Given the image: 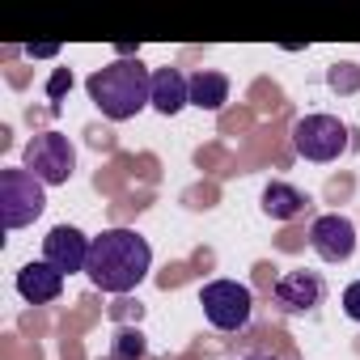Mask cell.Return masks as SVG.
<instances>
[{
  "instance_id": "6da1fadb",
  "label": "cell",
  "mask_w": 360,
  "mask_h": 360,
  "mask_svg": "<svg viewBox=\"0 0 360 360\" xmlns=\"http://www.w3.org/2000/svg\"><path fill=\"white\" fill-rule=\"evenodd\" d=\"M153 250L136 229H106L89 242V263L85 276L94 280V288L102 292H131L144 276H148Z\"/></svg>"
},
{
  "instance_id": "7a4b0ae2",
  "label": "cell",
  "mask_w": 360,
  "mask_h": 360,
  "mask_svg": "<svg viewBox=\"0 0 360 360\" xmlns=\"http://www.w3.org/2000/svg\"><path fill=\"white\" fill-rule=\"evenodd\" d=\"M94 106L123 123V119H136L144 106H153V72L140 64V60H115L106 68H98L89 81H85Z\"/></svg>"
},
{
  "instance_id": "3957f363",
  "label": "cell",
  "mask_w": 360,
  "mask_h": 360,
  "mask_svg": "<svg viewBox=\"0 0 360 360\" xmlns=\"http://www.w3.org/2000/svg\"><path fill=\"white\" fill-rule=\"evenodd\" d=\"M43 208H47V191L26 165L0 174V221H5V229L34 225L43 217Z\"/></svg>"
},
{
  "instance_id": "277c9868",
  "label": "cell",
  "mask_w": 360,
  "mask_h": 360,
  "mask_svg": "<svg viewBox=\"0 0 360 360\" xmlns=\"http://www.w3.org/2000/svg\"><path fill=\"white\" fill-rule=\"evenodd\" d=\"M200 305L217 330H242L255 314V292L238 280H212V284H204Z\"/></svg>"
},
{
  "instance_id": "5b68a950",
  "label": "cell",
  "mask_w": 360,
  "mask_h": 360,
  "mask_svg": "<svg viewBox=\"0 0 360 360\" xmlns=\"http://www.w3.org/2000/svg\"><path fill=\"white\" fill-rule=\"evenodd\" d=\"M26 169L39 178L43 187H60V183H68L72 169H77V148H72V140L60 136V131H43V136H34V140L26 144Z\"/></svg>"
},
{
  "instance_id": "8992f818",
  "label": "cell",
  "mask_w": 360,
  "mask_h": 360,
  "mask_svg": "<svg viewBox=\"0 0 360 360\" xmlns=\"http://www.w3.org/2000/svg\"><path fill=\"white\" fill-rule=\"evenodd\" d=\"M292 144L305 161H335L347 148V127L335 115H305L292 127Z\"/></svg>"
},
{
  "instance_id": "52a82bcc",
  "label": "cell",
  "mask_w": 360,
  "mask_h": 360,
  "mask_svg": "<svg viewBox=\"0 0 360 360\" xmlns=\"http://www.w3.org/2000/svg\"><path fill=\"white\" fill-rule=\"evenodd\" d=\"M89 242H94V238H85L81 229L56 225V229L43 238V263H51L60 276L85 271V263H89Z\"/></svg>"
},
{
  "instance_id": "ba28073f",
  "label": "cell",
  "mask_w": 360,
  "mask_h": 360,
  "mask_svg": "<svg viewBox=\"0 0 360 360\" xmlns=\"http://www.w3.org/2000/svg\"><path fill=\"white\" fill-rule=\"evenodd\" d=\"M309 246L326 259V263H347L356 250V225L339 212H326L309 225Z\"/></svg>"
},
{
  "instance_id": "9c48e42d",
  "label": "cell",
  "mask_w": 360,
  "mask_h": 360,
  "mask_svg": "<svg viewBox=\"0 0 360 360\" xmlns=\"http://www.w3.org/2000/svg\"><path fill=\"white\" fill-rule=\"evenodd\" d=\"M322 292H326V284H322L314 271H284V276L276 280V305H280L284 314H305V309H314V305L322 301Z\"/></svg>"
},
{
  "instance_id": "30bf717a",
  "label": "cell",
  "mask_w": 360,
  "mask_h": 360,
  "mask_svg": "<svg viewBox=\"0 0 360 360\" xmlns=\"http://www.w3.org/2000/svg\"><path fill=\"white\" fill-rule=\"evenodd\" d=\"M18 292L30 301V305H47L64 292V276L51 267V263H26L18 271Z\"/></svg>"
},
{
  "instance_id": "8fae6325",
  "label": "cell",
  "mask_w": 360,
  "mask_h": 360,
  "mask_svg": "<svg viewBox=\"0 0 360 360\" xmlns=\"http://www.w3.org/2000/svg\"><path fill=\"white\" fill-rule=\"evenodd\" d=\"M183 106H191L187 77L178 72V68H157V72H153V110H161V115H178Z\"/></svg>"
},
{
  "instance_id": "7c38bea8",
  "label": "cell",
  "mask_w": 360,
  "mask_h": 360,
  "mask_svg": "<svg viewBox=\"0 0 360 360\" xmlns=\"http://www.w3.org/2000/svg\"><path fill=\"white\" fill-rule=\"evenodd\" d=\"M187 89H191V106H200V110H221L229 102V77L225 72L200 68L195 77H187Z\"/></svg>"
},
{
  "instance_id": "4fadbf2b",
  "label": "cell",
  "mask_w": 360,
  "mask_h": 360,
  "mask_svg": "<svg viewBox=\"0 0 360 360\" xmlns=\"http://www.w3.org/2000/svg\"><path fill=\"white\" fill-rule=\"evenodd\" d=\"M305 204H309V200H305L297 187H288V183H271V187L263 191V212L276 217V221H292Z\"/></svg>"
},
{
  "instance_id": "5bb4252c",
  "label": "cell",
  "mask_w": 360,
  "mask_h": 360,
  "mask_svg": "<svg viewBox=\"0 0 360 360\" xmlns=\"http://www.w3.org/2000/svg\"><path fill=\"white\" fill-rule=\"evenodd\" d=\"M140 356H144V339L136 330H123L119 343H115V352H110V360H140Z\"/></svg>"
},
{
  "instance_id": "9a60e30c",
  "label": "cell",
  "mask_w": 360,
  "mask_h": 360,
  "mask_svg": "<svg viewBox=\"0 0 360 360\" xmlns=\"http://www.w3.org/2000/svg\"><path fill=\"white\" fill-rule=\"evenodd\" d=\"M68 89H72V72H68V68H56V72H51V81H47V98H51V102H60Z\"/></svg>"
},
{
  "instance_id": "2e32d148",
  "label": "cell",
  "mask_w": 360,
  "mask_h": 360,
  "mask_svg": "<svg viewBox=\"0 0 360 360\" xmlns=\"http://www.w3.org/2000/svg\"><path fill=\"white\" fill-rule=\"evenodd\" d=\"M343 314H347L352 322H360V280L343 288Z\"/></svg>"
},
{
  "instance_id": "e0dca14e",
  "label": "cell",
  "mask_w": 360,
  "mask_h": 360,
  "mask_svg": "<svg viewBox=\"0 0 360 360\" xmlns=\"http://www.w3.org/2000/svg\"><path fill=\"white\" fill-rule=\"evenodd\" d=\"M356 81H360V77L352 72V64H343V68H335V72H330V85H335V89H352Z\"/></svg>"
},
{
  "instance_id": "ac0fdd59",
  "label": "cell",
  "mask_w": 360,
  "mask_h": 360,
  "mask_svg": "<svg viewBox=\"0 0 360 360\" xmlns=\"http://www.w3.org/2000/svg\"><path fill=\"white\" fill-rule=\"evenodd\" d=\"M26 51H30L34 60H51V56H56L60 47H56V43H39V47H26Z\"/></svg>"
},
{
  "instance_id": "d6986e66",
  "label": "cell",
  "mask_w": 360,
  "mask_h": 360,
  "mask_svg": "<svg viewBox=\"0 0 360 360\" xmlns=\"http://www.w3.org/2000/svg\"><path fill=\"white\" fill-rule=\"evenodd\" d=\"M242 360H271V356H242Z\"/></svg>"
}]
</instances>
